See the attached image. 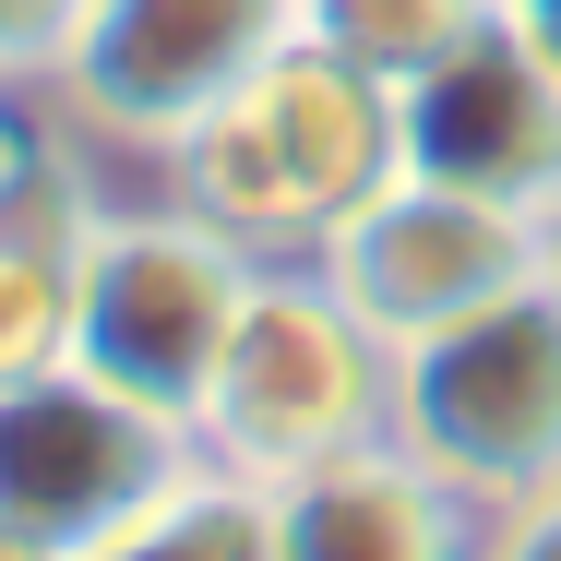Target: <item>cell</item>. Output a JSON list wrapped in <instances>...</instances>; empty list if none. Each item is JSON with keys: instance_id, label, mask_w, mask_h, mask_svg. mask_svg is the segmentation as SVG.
Here are the masks:
<instances>
[{"instance_id": "6da1fadb", "label": "cell", "mask_w": 561, "mask_h": 561, "mask_svg": "<svg viewBox=\"0 0 561 561\" xmlns=\"http://www.w3.org/2000/svg\"><path fill=\"white\" fill-rule=\"evenodd\" d=\"M394 168H407L394 84L287 36L216 119H192L156 156V192H180L204 227H227L251 263H311Z\"/></svg>"}, {"instance_id": "7a4b0ae2", "label": "cell", "mask_w": 561, "mask_h": 561, "mask_svg": "<svg viewBox=\"0 0 561 561\" xmlns=\"http://www.w3.org/2000/svg\"><path fill=\"white\" fill-rule=\"evenodd\" d=\"M382 419H394V346L335 299L323 263H263L239 323H227L216 382L192 407L204 466H239L275 490L346 443H382Z\"/></svg>"}, {"instance_id": "3957f363", "label": "cell", "mask_w": 561, "mask_h": 561, "mask_svg": "<svg viewBox=\"0 0 561 561\" xmlns=\"http://www.w3.org/2000/svg\"><path fill=\"white\" fill-rule=\"evenodd\" d=\"M382 431L478 514L561 490V275L394 346V419Z\"/></svg>"}, {"instance_id": "277c9868", "label": "cell", "mask_w": 561, "mask_h": 561, "mask_svg": "<svg viewBox=\"0 0 561 561\" xmlns=\"http://www.w3.org/2000/svg\"><path fill=\"white\" fill-rule=\"evenodd\" d=\"M251 275H263V263H251L227 227H204L180 192L108 204L96 239H84V275H72V370H96V382L168 407V419L192 431V407H204V382H216V358H227V323H239Z\"/></svg>"}, {"instance_id": "5b68a950", "label": "cell", "mask_w": 561, "mask_h": 561, "mask_svg": "<svg viewBox=\"0 0 561 561\" xmlns=\"http://www.w3.org/2000/svg\"><path fill=\"white\" fill-rule=\"evenodd\" d=\"M287 36H299V0H72L36 96L108 156H168Z\"/></svg>"}, {"instance_id": "8992f818", "label": "cell", "mask_w": 561, "mask_h": 561, "mask_svg": "<svg viewBox=\"0 0 561 561\" xmlns=\"http://www.w3.org/2000/svg\"><path fill=\"white\" fill-rule=\"evenodd\" d=\"M311 263L335 275V299L382 346H419L443 323H466V311L561 275V216H526V204H490V192H454V180L394 168Z\"/></svg>"}, {"instance_id": "52a82bcc", "label": "cell", "mask_w": 561, "mask_h": 561, "mask_svg": "<svg viewBox=\"0 0 561 561\" xmlns=\"http://www.w3.org/2000/svg\"><path fill=\"white\" fill-rule=\"evenodd\" d=\"M192 466H204V443L168 407L119 394L72 358L0 394V526H24L48 550H96L144 502H168Z\"/></svg>"}, {"instance_id": "ba28073f", "label": "cell", "mask_w": 561, "mask_h": 561, "mask_svg": "<svg viewBox=\"0 0 561 561\" xmlns=\"http://www.w3.org/2000/svg\"><path fill=\"white\" fill-rule=\"evenodd\" d=\"M394 131H407V168L419 180L561 216V72L538 60V36L502 0L454 36L431 72L394 84Z\"/></svg>"}, {"instance_id": "9c48e42d", "label": "cell", "mask_w": 561, "mask_h": 561, "mask_svg": "<svg viewBox=\"0 0 561 561\" xmlns=\"http://www.w3.org/2000/svg\"><path fill=\"white\" fill-rule=\"evenodd\" d=\"M478 538H490V514L454 502L394 431L275 478V550L287 561H478Z\"/></svg>"}, {"instance_id": "30bf717a", "label": "cell", "mask_w": 561, "mask_h": 561, "mask_svg": "<svg viewBox=\"0 0 561 561\" xmlns=\"http://www.w3.org/2000/svg\"><path fill=\"white\" fill-rule=\"evenodd\" d=\"M72 561H287L275 550V490L239 466H192L168 502H144L131 526H108Z\"/></svg>"}, {"instance_id": "8fae6325", "label": "cell", "mask_w": 561, "mask_h": 561, "mask_svg": "<svg viewBox=\"0 0 561 561\" xmlns=\"http://www.w3.org/2000/svg\"><path fill=\"white\" fill-rule=\"evenodd\" d=\"M478 12L490 0H299V36L335 48V60H358V72H382V84H407V72L443 60Z\"/></svg>"}, {"instance_id": "7c38bea8", "label": "cell", "mask_w": 561, "mask_h": 561, "mask_svg": "<svg viewBox=\"0 0 561 561\" xmlns=\"http://www.w3.org/2000/svg\"><path fill=\"white\" fill-rule=\"evenodd\" d=\"M60 24H72V0H0V96H12V84H48Z\"/></svg>"}, {"instance_id": "4fadbf2b", "label": "cell", "mask_w": 561, "mask_h": 561, "mask_svg": "<svg viewBox=\"0 0 561 561\" xmlns=\"http://www.w3.org/2000/svg\"><path fill=\"white\" fill-rule=\"evenodd\" d=\"M478 561H561V490H538V502H514V514H490V538H478Z\"/></svg>"}, {"instance_id": "5bb4252c", "label": "cell", "mask_w": 561, "mask_h": 561, "mask_svg": "<svg viewBox=\"0 0 561 561\" xmlns=\"http://www.w3.org/2000/svg\"><path fill=\"white\" fill-rule=\"evenodd\" d=\"M502 12H514V24L538 36V60H550V72H561V0H502Z\"/></svg>"}, {"instance_id": "9a60e30c", "label": "cell", "mask_w": 561, "mask_h": 561, "mask_svg": "<svg viewBox=\"0 0 561 561\" xmlns=\"http://www.w3.org/2000/svg\"><path fill=\"white\" fill-rule=\"evenodd\" d=\"M0 561H72V550H48V538H24V526H0Z\"/></svg>"}]
</instances>
